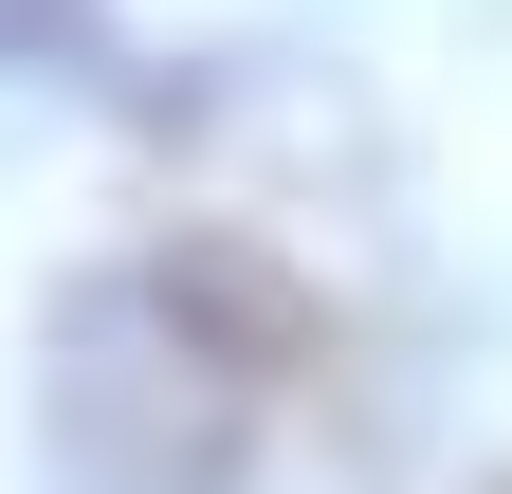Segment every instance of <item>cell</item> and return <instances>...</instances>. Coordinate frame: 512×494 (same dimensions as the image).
Wrapping results in <instances>:
<instances>
[{"label": "cell", "instance_id": "cell-1", "mask_svg": "<svg viewBox=\"0 0 512 494\" xmlns=\"http://www.w3.org/2000/svg\"><path fill=\"white\" fill-rule=\"evenodd\" d=\"M293 366H311V293L256 238H147L55 312V440L92 494H238Z\"/></svg>", "mask_w": 512, "mask_h": 494}]
</instances>
